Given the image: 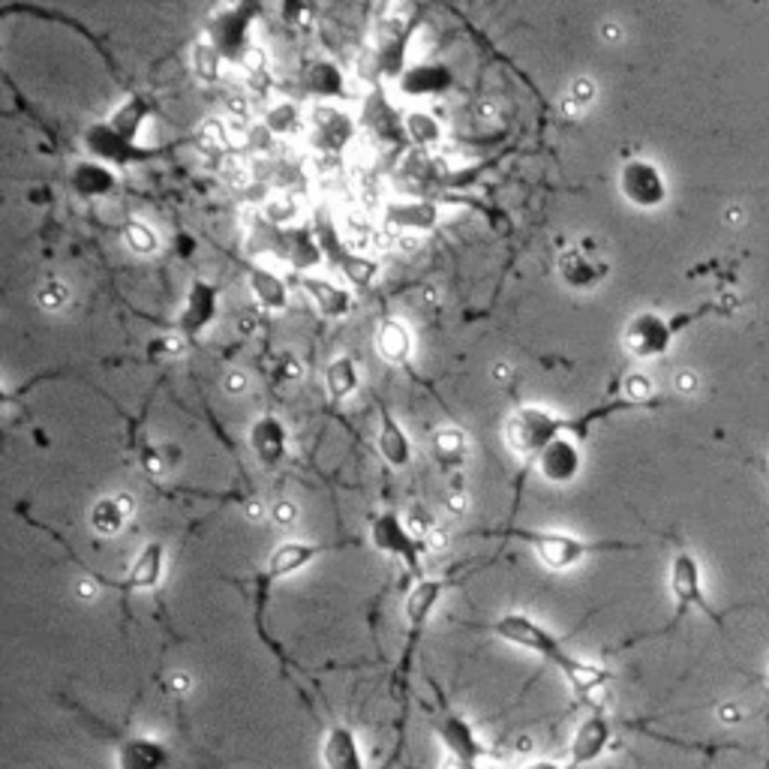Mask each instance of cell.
<instances>
[{
  "label": "cell",
  "instance_id": "obj_20",
  "mask_svg": "<svg viewBox=\"0 0 769 769\" xmlns=\"http://www.w3.org/2000/svg\"><path fill=\"white\" fill-rule=\"evenodd\" d=\"M384 223L394 229L397 235H421L431 232L439 223V208L427 199L415 202H388L384 204Z\"/></svg>",
  "mask_w": 769,
  "mask_h": 769
},
{
  "label": "cell",
  "instance_id": "obj_12",
  "mask_svg": "<svg viewBox=\"0 0 769 769\" xmlns=\"http://www.w3.org/2000/svg\"><path fill=\"white\" fill-rule=\"evenodd\" d=\"M454 73L445 64H433V60H424V64H412V67L400 69L397 76V91L406 100H433V97H445L448 91H454Z\"/></svg>",
  "mask_w": 769,
  "mask_h": 769
},
{
  "label": "cell",
  "instance_id": "obj_14",
  "mask_svg": "<svg viewBox=\"0 0 769 769\" xmlns=\"http://www.w3.org/2000/svg\"><path fill=\"white\" fill-rule=\"evenodd\" d=\"M85 147H88V154H91L97 163H105V166H112V169H121V166H130L133 159L145 157V151L138 145H133L130 138L121 136L109 121L88 126Z\"/></svg>",
  "mask_w": 769,
  "mask_h": 769
},
{
  "label": "cell",
  "instance_id": "obj_23",
  "mask_svg": "<svg viewBox=\"0 0 769 769\" xmlns=\"http://www.w3.org/2000/svg\"><path fill=\"white\" fill-rule=\"evenodd\" d=\"M163 575H166V547H163V542H147L133 559L124 580H121V589H126V592H151V589H157L163 583Z\"/></svg>",
  "mask_w": 769,
  "mask_h": 769
},
{
  "label": "cell",
  "instance_id": "obj_24",
  "mask_svg": "<svg viewBox=\"0 0 769 769\" xmlns=\"http://www.w3.org/2000/svg\"><path fill=\"white\" fill-rule=\"evenodd\" d=\"M442 592H445V580L439 577H419L415 587L409 589L406 601H403V616H406V625L412 637H419L424 632V625L436 611Z\"/></svg>",
  "mask_w": 769,
  "mask_h": 769
},
{
  "label": "cell",
  "instance_id": "obj_11",
  "mask_svg": "<svg viewBox=\"0 0 769 769\" xmlns=\"http://www.w3.org/2000/svg\"><path fill=\"white\" fill-rule=\"evenodd\" d=\"M613 743V724L601 710H592V713L577 724L575 736H571V746H568V767L583 769L592 767L595 760H601V755L611 748Z\"/></svg>",
  "mask_w": 769,
  "mask_h": 769
},
{
  "label": "cell",
  "instance_id": "obj_26",
  "mask_svg": "<svg viewBox=\"0 0 769 769\" xmlns=\"http://www.w3.org/2000/svg\"><path fill=\"white\" fill-rule=\"evenodd\" d=\"M69 187L79 199H102V196H112L118 190V175L105 163L81 159L69 171Z\"/></svg>",
  "mask_w": 769,
  "mask_h": 769
},
{
  "label": "cell",
  "instance_id": "obj_27",
  "mask_svg": "<svg viewBox=\"0 0 769 769\" xmlns=\"http://www.w3.org/2000/svg\"><path fill=\"white\" fill-rule=\"evenodd\" d=\"M247 280L249 292H253L256 304H259L265 313H274V316L286 313V307H289V286H286V280L280 274L274 271V268H265V265H253Z\"/></svg>",
  "mask_w": 769,
  "mask_h": 769
},
{
  "label": "cell",
  "instance_id": "obj_30",
  "mask_svg": "<svg viewBox=\"0 0 769 769\" xmlns=\"http://www.w3.org/2000/svg\"><path fill=\"white\" fill-rule=\"evenodd\" d=\"M361 388V370L349 355H339L325 367V391L331 403H346Z\"/></svg>",
  "mask_w": 769,
  "mask_h": 769
},
{
  "label": "cell",
  "instance_id": "obj_9",
  "mask_svg": "<svg viewBox=\"0 0 769 769\" xmlns=\"http://www.w3.org/2000/svg\"><path fill=\"white\" fill-rule=\"evenodd\" d=\"M370 544L384 556H394L400 562H406L415 575H419V556L424 550V544L412 535L406 517H400L397 511H384L370 523ZM424 577V575H419Z\"/></svg>",
  "mask_w": 769,
  "mask_h": 769
},
{
  "label": "cell",
  "instance_id": "obj_31",
  "mask_svg": "<svg viewBox=\"0 0 769 769\" xmlns=\"http://www.w3.org/2000/svg\"><path fill=\"white\" fill-rule=\"evenodd\" d=\"M466 452H469V442L460 427H442L433 433V457L445 472H457L464 466Z\"/></svg>",
  "mask_w": 769,
  "mask_h": 769
},
{
  "label": "cell",
  "instance_id": "obj_4",
  "mask_svg": "<svg viewBox=\"0 0 769 769\" xmlns=\"http://www.w3.org/2000/svg\"><path fill=\"white\" fill-rule=\"evenodd\" d=\"M568 433H580L583 436V427L577 421L559 419L556 412H550L547 406H521L505 424V439H509L511 452L517 454H538L550 445L559 436H568Z\"/></svg>",
  "mask_w": 769,
  "mask_h": 769
},
{
  "label": "cell",
  "instance_id": "obj_19",
  "mask_svg": "<svg viewBox=\"0 0 769 769\" xmlns=\"http://www.w3.org/2000/svg\"><path fill=\"white\" fill-rule=\"evenodd\" d=\"M171 755L154 736H124L114 748V769H169Z\"/></svg>",
  "mask_w": 769,
  "mask_h": 769
},
{
  "label": "cell",
  "instance_id": "obj_1",
  "mask_svg": "<svg viewBox=\"0 0 769 769\" xmlns=\"http://www.w3.org/2000/svg\"><path fill=\"white\" fill-rule=\"evenodd\" d=\"M484 628L497 634L499 640L521 646V649H526L532 656H538L542 661H547V665H554V668L566 677V682L571 686V691H575V698L589 703L592 710H601L599 694H604V686L611 682V673L604 668H599V665H592V661L571 656L566 649V644H562L550 628H544L538 620L514 611L502 613L493 623H487Z\"/></svg>",
  "mask_w": 769,
  "mask_h": 769
},
{
  "label": "cell",
  "instance_id": "obj_5",
  "mask_svg": "<svg viewBox=\"0 0 769 769\" xmlns=\"http://www.w3.org/2000/svg\"><path fill=\"white\" fill-rule=\"evenodd\" d=\"M670 592H673V604H677L670 628L679 625V620L689 611H703L706 616H713L715 623H722V616L713 611V604L706 601V592H703L701 559L691 550H677L670 559Z\"/></svg>",
  "mask_w": 769,
  "mask_h": 769
},
{
  "label": "cell",
  "instance_id": "obj_2",
  "mask_svg": "<svg viewBox=\"0 0 769 769\" xmlns=\"http://www.w3.org/2000/svg\"><path fill=\"white\" fill-rule=\"evenodd\" d=\"M727 307L703 304L691 313H677V316H661L656 310H644L637 316L628 319V325L623 331V343L632 358L637 361H653V358H665L673 346V339L679 337V331L689 328L691 322H698L706 313H718Z\"/></svg>",
  "mask_w": 769,
  "mask_h": 769
},
{
  "label": "cell",
  "instance_id": "obj_10",
  "mask_svg": "<svg viewBox=\"0 0 769 769\" xmlns=\"http://www.w3.org/2000/svg\"><path fill=\"white\" fill-rule=\"evenodd\" d=\"M358 142V124L352 121V114H346L337 105H328L322 102L310 114V145L328 154V157H337L346 147H352Z\"/></svg>",
  "mask_w": 769,
  "mask_h": 769
},
{
  "label": "cell",
  "instance_id": "obj_33",
  "mask_svg": "<svg viewBox=\"0 0 769 769\" xmlns=\"http://www.w3.org/2000/svg\"><path fill=\"white\" fill-rule=\"evenodd\" d=\"M304 81H307V91L316 93V97H322V100L343 97V91H346V79H343V73H339L334 64H328V60H316V64L304 73Z\"/></svg>",
  "mask_w": 769,
  "mask_h": 769
},
{
  "label": "cell",
  "instance_id": "obj_44",
  "mask_svg": "<svg viewBox=\"0 0 769 769\" xmlns=\"http://www.w3.org/2000/svg\"><path fill=\"white\" fill-rule=\"evenodd\" d=\"M223 382H226L229 394H244V391H247V376L238 374V370H232Z\"/></svg>",
  "mask_w": 769,
  "mask_h": 769
},
{
  "label": "cell",
  "instance_id": "obj_41",
  "mask_svg": "<svg viewBox=\"0 0 769 769\" xmlns=\"http://www.w3.org/2000/svg\"><path fill=\"white\" fill-rule=\"evenodd\" d=\"M592 97H595V85L589 79H577L575 88H571V93L566 97V105L571 109V112H580L583 105H589L592 102Z\"/></svg>",
  "mask_w": 769,
  "mask_h": 769
},
{
  "label": "cell",
  "instance_id": "obj_35",
  "mask_svg": "<svg viewBox=\"0 0 769 769\" xmlns=\"http://www.w3.org/2000/svg\"><path fill=\"white\" fill-rule=\"evenodd\" d=\"M261 126H265L274 138L292 136V133H298V130L304 126V118H301V112H298V105H294V102L280 100V102H274L271 109L265 112Z\"/></svg>",
  "mask_w": 769,
  "mask_h": 769
},
{
  "label": "cell",
  "instance_id": "obj_22",
  "mask_svg": "<svg viewBox=\"0 0 769 769\" xmlns=\"http://www.w3.org/2000/svg\"><path fill=\"white\" fill-rule=\"evenodd\" d=\"M328 550L331 544L283 542L280 547H274L268 568H265V577H268V580H283V577L298 575V571H304L310 562H316L319 556L328 554Z\"/></svg>",
  "mask_w": 769,
  "mask_h": 769
},
{
  "label": "cell",
  "instance_id": "obj_42",
  "mask_svg": "<svg viewBox=\"0 0 769 769\" xmlns=\"http://www.w3.org/2000/svg\"><path fill=\"white\" fill-rule=\"evenodd\" d=\"M277 379H280V382H294V379H301V364H298V358L283 355V358L277 361Z\"/></svg>",
  "mask_w": 769,
  "mask_h": 769
},
{
  "label": "cell",
  "instance_id": "obj_32",
  "mask_svg": "<svg viewBox=\"0 0 769 769\" xmlns=\"http://www.w3.org/2000/svg\"><path fill=\"white\" fill-rule=\"evenodd\" d=\"M403 130H406L409 142L419 147L442 145V136H445L439 118H436L433 112H424V109L406 112V118H403Z\"/></svg>",
  "mask_w": 769,
  "mask_h": 769
},
{
  "label": "cell",
  "instance_id": "obj_16",
  "mask_svg": "<svg viewBox=\"0 0 769 769\" xmlns=\"http://www.w3.org/2000/svg\"><path fill=\"white\" fill-rule=\"evenodd\" d=\"M608 271H611V268L601 259H595V256H589L587 247L566 249V253L559 256V261H556L559 280H562L568 289H575V292H592V289H599V286L604 283Z\"/></svg>",
  "mask_w": 769,
  "mask_h": 769
},
{
  "label": "cell",
  "instance_id": "obj_47",
  "mask_svg": "<svg viewBox=\"0 0 769 769\" xmlns=\"http://www.w3.org/2000/svg\"><path fill=\"white\" fill-rule=\"evenodd\" d=\"M767 476H769V472H767Z\"/></svg>",
  "mask_w": 769,
  "mask_h": 769
},
{
  "label": "cell",
  "instance_id": "obj_18",
  "mask_svg": "<svg viewBox=\"0 0 769 769\" xmlns=\"http://www.w3.org/2000/svg\"><path fill=\"white\" fill-rule=\"evenodd\" d=\"M322 767L325 769H367L364 746L355 727L349 724H331L322 739Z\"/></svg>",
  "mask_w": 769,
  "mask_h": 769
},
{
  "label": "cell",
  "instance_id": "obj_36",
  "mask_svg": "<svg viewBox=\"0 0 769 769\" xmlns=\"http://www.w3.org/2000/svg\"><path fill=\"white\" fill-rule=\"evenodd\" d=\"M121 235H124V244L136 256H157L159 247H163V241H159L157 229L147 226L145 220H138V216H130L124 226H121Z\"/></svg>",
  "mask_w": 769,
  "mask_h": 769
},
{
  "label": "cell",
  "instance_id": "obj_21",
  "mask_svg": "<svg viewBox=\"0 0 769 769\" xmlns=\"http://www.w3.org/2000/svg\"><path fill=\"white\" fill-rule=\"evenodd\" d=\"M133 514H136V499L130 497V493H112V497H102L93 502L88 521H91L93 535L114 538V535H121L130 526Z\"/></svg>",
  "mask_w": 769,
  "mask_h": 769
},
{
  "label": "cell",
  "instance_id": "obj_29",
  "mask_svg": "<svg viewBox=\"0 0 769 769\" xmlns=\"http://www.w3.org/2000/svg\"><path fill=\"white\" fill-rule=\"evenodd\" d=\"M376 439H379V454L384 457V464L394 466V469H406L412 464V439L394 415L382 412V424H379Z\"/></svg>",
  "mask_w": 769,
  "mask_h": 769
},
{
  "label": "cell",
  "instance_id": "obj_15",
  "mask_svg": "<svg viewBox=\"0 0 769 769\" xmlns=\"http://www.w3.org/2000/svg\"><path fill=\"white\" fill-rule=\"evenodd\" d=\"M220 316V289L208 280H192L190 292H187V304L178 319V328L183 337H199L211 328Z\"/></svg>",
  "mask_w": 769,
  "mask_h": 769
},
{
  "label": "cell",
  "instance_id": "obj_17",
  "mask_svg": "<svg viewBox=\"0 0 769 769\" xmlns=\"http://www.w3.org/2000/svg\"><path fill=\"white\" fill-rule=\"evenodd\" d=\"M249 452L261 466H280L289 457V431L277 415H259L247 431Z\"/></svg>",
  "mask_w": 769,
  "mask_h": 769
},
{
  "label": "cell",
  "instance_id": "obj_45",
  "mask_svg": "<svg viewBox=\"0 0 769 769\" xmlns=\"http://www.w3.org/2000/svg\"><path fill=\"white\" fill-rule=\"evenodd\" d=\"M523 769H571L568 764H554V760H530Z\"/></svg>",
  "mask_w": 769,
  "mask_h": 769
},
{
  "label": "cell",
  "instance_id": "obj_25",
  "mask_svg": "<svg viewBox=\"0 0 769 769\" xmlns=\"http://www.w3.org/2000/svg\"><path fill=\"white\" fill-rule=\"evenodd\" d=\"M301 286H304L307 298L313 301V307H316L322 316L343 319L349 316L352 307H355V294L346 286L328 280V277H304Z\"/></svg>",
  "mask_w": 769,
  "mask_h": 769
},
{
  "label": "cell",
  "instance_id": "obj_13",
  "mask_svg": "<svg viewBox=\"0 0 769 769\" xmlns=\"http://www.w3.org/2000/svg\"><path fill=\"white\" fill-rule=\"evenodd\" d=\"M535 466L547 484H571L583 472V448L575 436H559L535 457Z\"/></svg>",
  "mask_w": 769,
  "mask_h": 769
},
{
  "label": "cell",
  "instance_id": "obj_38",
  "mask_svg": "<svg viewBox=\"0 0 769 769\" xmlns=\"http://www.w3.org/2000/svg\"><path fill=\"white\" fill-rule=\"evenodd\" d=\"M190 64H192V73H196L199 79L216 81L220 79V67H223V55H220L211 43H199V46L192 48Z\"/></svg>",
  "mask_w": 769,
  "mask_h": 769
},
{
  "label": "cell",
  "instance_id": "obj_28",
  "mask_svg": "<svg viewBox=\"0 0 769 769\" xmlns=\"http://www.w3.org/2000/svg\"><path fill=\"white\" fill-rule=\"evenodd\" d=\"M376 352L388 364H406L412 358V352H415L412 328L400 319H384L382 325L376 328Z\"/></svg>",
  "mask_w": 769,
  "mask_h": 769
},
{
  "label": "cell",
  "instance_id": "obj_8",
  "mask_svg": "<svg viewBox=\"0 0 769 769\" xmlns=\"http://www.w3.org/2000/svg\"><path fill=\"white\" fill-rule=\"evenodd\" d=\"M208 43L223 55L229 64H241L249 57V10L244 7H223L208 24Z\"/></svg>",
  "mask_w": 769,
  "mask_h": 769
},
{
  "label": "cell",
  "instance_id": "obj_39",
  "mask_svg": "<svg viewBox=\"0 0 769 769\" xmlns=\"http://www.w3.org/2000/svg\"><path fill=\"white\" fill-rule=\"evenodd\" d=\"M625 406H649L656 403V388H653V379L644 374L625 376Z\"/></svg>",
  "mask_w": 769,
  "mask_h": 769
},
{
  "label": "cell",
  "instance_id": "obj_6",
  "mask_svg": "<svg viewBox=\"0 0 769 769\" xmlns=\"http://www.w3.org/2000/svg\"><path fill=\"white\" fill-rule=\"evenodd\" d=\"M620 192L628 204H634L637 211H658L661 204L668 202V178L665 171L658 169L656 163L649 159H628L620 169Z\"/></svg>",
  "mask_w": 769,
  "mask_h": 769
},
{
  "label": "cell",
  "instance_id": "obj_7",
  "mask_svg": "<svg viewBox=\"0 0 769 769\" xmlns=\"http://www.w3.org/2000/svg\"><path fill=\"white\" fill-rule=\"evenodd\" d=\"M433 731H436L439 743L452 755L457 767L478 769V764L484 758V743L478 736L476 724L469 722L466 715H460L452 706H442V713L433 718Z\"/></svg>",
  "mask_w": 769,
  "mask_h": 769
},
{
  "label": "cell",
  "instance_id": "obj_3",
  "mask_svg": "<svg viewBox=\"0 0 769 769\" xmlns=\"http://www.w3.org/2000/svg\"><path fill=\"white\" fill-rule=\"evenodd\" d=\"M514 538H521L532 547V554L538 556V562L550 571H571L580 566L587 556L604 554V550H628L634 544L623 542H583L571 532H550V530H511Z\"/></svg>",
  "mask_w": 769,
  "mask_h": 769
},
{
  "label": "cell",
  "instance_id": "obj_37",
  "mask_svg": "<svg viewBox=\"0 0 769 769\" xmlns=\"http://www.w3.org/2000/svg\"><path fill=\"white\" fill-rule=\"evenodd\" d=\"M261 214H265V220H268L271 226H289L294 216L301 214V204H298V199H294L292 192H277V196H271V199L265 202Z\"/></svg>",
  "mask_w": 769,
  "mask_h": 769
},
{
  "label": "cell",
  "instance_id": "obj_34",
  "mask_svg": "<svg viewBox=\"0 0 769 769\" xmlns=\"http://www.w3.org/2000/svg\"><path fill=\"white\" fill-rule=\"evenodd\" d=\"M109 124H112L121 136L130 138L133 145H138L142 126L147 124V102L142 100V97H130V100L109 118Z\"/></svg>",
  "mask_w": 769,
  "mask_h": 769
},
{
  "label": "cell",
  "instance_id": "obj_43",
  "mask_svg": "<svg viewBox=\"0 0 769 769\" xmlns=\"http://www.w3.org/2000/svg\"><path fill=\"white\" fill-rule=\"evenodd\" d=\"M271 517L280 526H289V523L298 521V509H294V502H277V505H271Z\"/></svg>",
  "mask_w": 769,
  "mask_h": 769
},
{
  "label": "cell",
  "instance_id": "obj_46",
  "mask_svg": "<svg viewBox=\"0 0 769 769\" xmlns=\"http://www.w3.org/2000/svg\"><path fill=\"white\" fill-rule=\"evenodd\" d=\"M490 769H499V767H490Z\"/></svg>",
  "mask_w": 769,
  "mask_h": 769
},
{
  "label": "cell",
  "instance_id": "obj_40",
  "mask_svg": "<svg viewBox=\"0 0 769 769\" xmlns=\"http://www.w3.org/2000/svg\"><path fill=\"white\" fill-rule=\"evenodd\" d=\"M36 304L43 307L46 313H60V310L69 304L67 283H60V280H48V283H43V289L36 292Z\"/></svg>",
  "mask_w": 769,
  "mask_h": 769
}]
</instances>
